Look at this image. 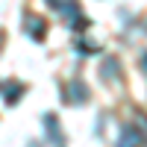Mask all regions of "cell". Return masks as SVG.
I'll use <instances>...</instances> for the list:
<instances>
[{
  "instance_id": "cell-9",
  "label": "cell",
  "mask_w": 147,
  "mask_h": 147,
  "mask_svg": "<svg viewBox=\"0 0 147 147\" xmlns=\"http://www.w3.org/2000/svg\"><path fill=\"white\" fill-rule=\"evenodd\" d=\"M0 38H3V35H0Z\"/></svg>"
},
{
  "instance_id": "cell-7",
  "label": "cell",
  "mask_w": 147,
  "mask_h": 147,
  "mask_svg": "<svg viewBox=\"0 0 147 147\" xmlns=\"http://www.w3.org/2000/svg\"><path fill=\"white\" fill-rule=\"evenodd\" d=\"M141 68H144V71H147V53H144V56H141Z\"/></svg>"
},
{
  "instance_id": "cell-4",
  "label": "cell",
  "mask_w": 147,
  "mask_h": 147,
  "mask_svg": "<svg viewBox=\"0 0 147 147\" xmlns=\"http://www.w3.org/2000/svg\"><path fill=\"white\" fill-rule=\"evenodd\" d=\"M24 30H27V35H30V38H35V41H38L41 35H44V21H41V18H35V15H30L27 21H24Z\"/></svg>"
},
{
  "instance_id": "cell-3",
  "label": "cell",
  "mask_w": 147,
  "mask_h": 147,
  "mask_svg": "<svg viewBox=\"0 0 147 147\" xmlns=\"http://www.w3.org/2000/svg\"><path fill=\"white\" fill-rule=\"evenodd\" d=\"M141 132L136 127H124V132H121V138H118V147H141Z\"/></svg>"
},
{
  "instance_id": "cell-8",
  "label": "cell",
  "mask_w": 147,
  "mask_h": 147,
  "mask_svg": "<svg viewBox=\"0 0 147 147\" xmlns=\"http://www.w3.org/2000/svg\"><path fill=\"white\" fill-rule=\"evenodd\" d=\"M141 129H144V132H147V121H144V118H141Z\"/></svg>"
},
{
  "instance_id": "cell-1",
  "label": "cell",
  "mask_w": 147,
  "mask_h": 147,
  "mask_svg": "<svg viewBox=\"0 0 147 147\" xmlns=\"http://www.w3.org/2000/svg\"><path fill=\"white\" fill-rule=\"evenodd\" d=\"M85 100H88V88H85L82 82H71L68 88H65V103L77 106V103H85Z\"/></svg>"
},
{
  "instance_id": "cell-6",
  "label": "cell",
  "mask_w": 147,
  "mask_h": 147,
  "mask_svg": "<svg viewBox=\"0 0 147 147\" xmlns=\"http://www.w3.org/2000/svg\"><path fill=\"white\" fill-rule=\"evenodd\" d=\"M21 91H24V85H18V82H9V85H6V103H15L18 97H21Z\"/></svg>"
},
{
  "instance_id": "cell-5",
  "label": "cell",
  "mask_w": 147,
  "mask_h": 147,
  "mask_svg": "<svg viewBox=\"0 0 147 147\" xmlns=\"http://www.w3.org/2000/svg\"><path fill=\"white\" fill-rule=\"evenodd\" d=\"M115 74H118V59H106L103 68H100V77H103L106 82H112V80H115Z\"/></svg>"
},
{
  "instance_id": "cell-2",
  "label": "cell",
  "mask_w": 147,
  "mask_h": 147,
  "mask_svg": "<svg viewBox=\"0 0 147 147\" xmlns=\"http://www.w3.org/2000/svg\"><path fill=\"white\" fill-rule=\"evenodd\" d=\"M44 129L50 132V144H53V147H62V144H65V138H62V129H59V121H56V115H44Z\"/></svg>"
}]
</instances>
